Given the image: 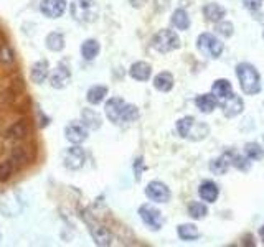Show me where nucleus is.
<instances>
[{
    "mask_svg": "<svg viewBox=\"0 0 264 247\" xmlns=\"http://www.w3.org/2000/svg\"><path fill=\"white\" fill-rule=\"evenodd\" d=\"M236 76L239 81L241 91L248 96H254L261 91V76L259 71L251 63H239L236 66Z\"/></svg>",
    "mask_w": 264,
    "mask_h": 247,
    "instance_id": "obj_1",
    "label": "nucleus"
},
{
    "mask_svg": "<svg viewBox=\"0 0 264 247\" xmlns=\"http://www.w3.org/2000/svg\"><path fill=\"white\" fill-rule=\"evenodd\" d=\"M177 132H179V136L183 139L198 142V140H203L208 136L210 127L205 122L196 121V119L192 116H185V117H182L177 121Z\"/></svg>",
    "mask_w": 264,
    "mask_h": 247,
    "instance_id": "obj_2",
    "label": "nucleus"
},
{
    "mask_svg": "<svg viewBox=\"0 0 264 247\" xmlns=\"http://www.w3.org/2000/svg\"><path fill=\"white\" fill-rule=\"evenodd\" d=\"M71 17L79 24H94L99 18V4L96 0H73L70 4Z\"/></svg>",
    "mask_w": 264,
    "mask_h": 247,
    "instance_id": "obj_3",
    "label": "nucleus"
},
{
    "mask_svg": "<svg viewBox=\"0 0 264 247\" xmlns=\"http://www.w3.org/2000/svg\"><path fill=\"white\" fill-rule=\"evenodd\" d=\"M152 48L162 55L170 53V51L180 48V38L173 30H168V28L159 30L152 38Z\"/></svg>",
    "mask_w": 264,
    "mask_h": 247,
    "instance_id": "obj_4",
    "label": "nucleus"
},
{
    "mask_svg": "<svg viewBox=\"0 0 264 247\" xmlns=\"http://www.w3.org/2000/svg\"><path fill=\"white\" fill-rule=\"evenodd\" d=\"M196 48L202 51V55L211 59H218L223 55V43L219 41L213 33H202L196 38Z\"/></svg>",
    "mask_w": 264,
    "mask_h": 247,
    "instance_id": "obj_5",
    "label": "nucleus"
},
{
    "mask_svg": "<svg viewBox=\"0 0 264 247\" xmlns=\"http://www.w3.org/2000/svg\"><path fill=\"white\" fill-rule=\"evenodd\" d=\"M83 218H84V222L87 224V229H90L94 242H96L98 245H102V247H107V245L113 244V234L109 233L107 228H104L102 224L96 222L91 218H86V216H83Z\"/></svg>",
    "mask_w": 264,
    "mask_h": 247,
    "instance_id": "obj_6",
    "label": "nucleus"
},
{
    "mask_svg": "<svg viewBox=\"0 0 264 247\" xmlns=\"http://www.w3.org/2000/svg\"><path fill=\"white\" fill-rule=\"evenodd\" d=\"M139 216H141V219L144 221L145 226H149L152 231L162 229L164 218H162V213H160L156 206H152L149 203L142 205L141 208H139Z\"/></svg>",
    "mask_w": 264,
    "mask_h": 247,
    "instance_id": "obj_7",
    "label": "nucleus"
},
{
    "mask_svg": "<svg viewBox=\"0 0 264 247\" xmlns=\"http://www.w3.org/2000/svg\"><path fill=\"white\" fill-rule=\"evenodd\" d=\"M145 196L150 201H153V203H167V201H170L172 193L165 183L159 182V179H153V182H150L145 186Z\"/></svg>",
    "mask_w": 264,
    "mask_h": 247,
    "instance_id": "obj_8",
    "label": "nucleus"
},
{
    "mask_svg": "<svg viewBox=\"0 0 264 247\" xmlns=\"http://www.w3.org/2000/svg\"><path fill=\"white\" fill-rule=\"evenodd\" d=\"M84 162H86V152L79 145H73L63 153V163L68 170L83 168Z\"/></svg>",
    "mask_w": 264,
    "mask_h": 247,
    "instance_id": "obj_9",
    "label": "nucleus"
},
{
    "mask_svg": "<svg viewBox=\"0 0 264 247\" xmlns=\"http://www.w3.org/2000/svg\"><path fill=\"white\" fill-rule=\"evenodd\" d=\"M66 140L73 145H79L87 139V127L83 124V121H75L70 122L64 129Z\"/></svg>",
    "mask_w": 264,
    "mask_h": 247,
    "instance_id": "obj_10",
    "label": "nucleus"
},
{
    "mask_svg": "<svg viewBox=\"0 0 264 247\" xmlns=\"http://www.w3.org/2000/svg\"><path fill=\"white\" fill-rule=\"evenodd\" d=\"M218 104L222 106L223 114L226 117H236L245 110V101L236 94H231L228 97H225V99H222V102H218Z\"/></svg>",
    "mask_w": 264,
    "mask_h": 247,
    "instance_id": "obj_11",
    "label": "nucleus"
},
{
    "mask_svg": "<svg viewBox=\"0 0 264 247\" xmlns=\"http://www.w3.org/2000/svg\"><path fill=\"white\" fill-rule=\"evenodd\" d=\"M66 0H41L40 12L48 18H60L66 12Z\"/></svg>",
    "mask_w": 264,
    "mask_h": 247,
    "instance_id": "obj_12",
    "label": "nucleus"
},
{
    "mask_svg": "<svg viewBox=\"0 0 264 247\" xmlns=\"http://www.w3.org/2000/svg\"><path fill=\"white\" fill-rule=\"evenodd\" d=\"M70 81H71V73L64 64H58L56 70H53L50 76V84L55 89H64L70 84Z\"/></svg>",
    "mask_w": 264,
    "mask_h": 247,
    "instance_id": "obj_13",
    "label": "nucleus"
},
{
    "mask_svg": "<svg viewBox=\"0 0 264 247\" xmlns=\"http://www.w3.org/2000/svg\"><path fill=\"white\" fill-rule=\"evenodd\" d=\"M124 106H126V101L121 99V97H111V99L106 102L104 112H106L107 119L113 124H119V119H121Z\"/></svg>",
    "mask_w": 264,
    "mask_h": 247,
    "instance_id": "obj_14",
    "label": "nucleus"
},
{
    "mask_svg": "<svg viewBox=\"0 0 264 247\" xmlns=\"http://www.w3.org/2000/svg\"><path fill=\"white\" fill-rule=\"evenodd\" d=\"M198 194H200L202 201H207V203H215V201L218 199V196H219V188H218L216 183L207 179V182H203L200 185V188H198Z\"/></svg>",
    "mask_w": 264,
    "mask_h": 247,
    "instance_id": "obj_15",
    "label": "nucleus"
},
{
    "mask_svg": "<svg viewBox=\"0 0 264 247\" xmlns=\"http://www.w3.org/2000/svg\"><path fill=\"white\" fill-rule=\"evenodd\" d=\"M203 17L208 21H211V24H216V21L223 20L226 17V9L216 2H210L203 7Z\"/></svg>",
    "mask_w": 264,
    "mask_h": 247,
    "instance_id": "obj_16",
    "label": "nucleus"
},
{
    "mask_svg": "<svg viewBox=\"0 0 264 247\" xmlns=\"http://www.w3.org/2000/svg\"><path fill=\"white\" fill-rule=\"evenodd\" d=\"M129 74H130V78L136 81H149L150 74H152V66L145 61H136L129 68Z\"/></svg>",
    "mask_w": 264,
    "mask_h": 247,
    "instance_id": "obj_17",
    "label": "nucleus"
},
{
    "mask_svg": "<svg viewBox=\"0 0 264 247\" xmlns=\"http://www.w3.org/2000/svg\"><path fill=\"white\" fill-rule=\"evenodd\" d=\"M231 168V160H230V155L228 152H225L223 155L216 156V159H213L210 162V170L211 173H215L218 176L222 175H226L228 173V170Z\"/></svg>",
    "mask_w": 264,
    "mask_h": 247,
    "instance_id": "obj_18",
    "label": "nucleus"
},
{
    "mask_svg": "<svg viewBox=\"0 0 264 247\" xmlns=\"http://www.w3.org/2000/svg\"><path fill=\"white\" fill-rule=\"evenodd\" d=\"M195 104L203 114H211V112L218 107V99L211 93L210 94H200V96H196Z\"/></svg>",
    "mask_w": 264,
    "mask_h": 247,
    "instance_id": "obj_19",
    "label": "nucleus"
},
{
    "mask_svg": "<svg viewBox=\"0 0 264 247\" xmlns=\"http://www.w3.org/2000/svg\"><path fill=\"white\" fill-rule=\"evenodd\" d=\"M211 94H213L218 101L225 99V97H228L233 94V86L228 79H216L213 82V86H211Z\"/></svg>",
    "mask_w": 264,
    "mask_h": 247,
    "instance_id": "obj_20",
    "label": "nucleus"
},
{
    "mask_svg": "<svg viewBox=\"0 0 264 247\" xmlns=\"http://www.w3.org/2000/svg\"><path fill=\"white\" fill-rule=\"evenodd\" d=\"M50 74V64L45 59H40V61H36L32 68V81L36 82V84H43V82L47 81Z\"/></svg>",
    "mask_w": 264,
    "mask_h": 247,
    "instance_id": "obj_21",
    "label": "nucleus"
},
{
    "mask_svg": "<svg viewBox=\"0 0 264 247\" xmlns=\"http://www.w3.org/2000/svg\"><path fill=\"white\" fill-rule=\"evenodd\" d=\"M28 136V124L25 121H17L5 130V137L10 140H21Z\"/></svg>",
    "mask_w": 264,
    "mask_h": 247,
    "instance_id": "obj_22",
    "label": "nucleus"
},
{
    "mask_svg": "<svg viewBox=\"0 0 264 247\" xmlns=\"http://www.w3.org/2000/svg\"><path fill=\"white\" fill-rule=\"evenodd\" d=\"M173 76L170 73H159L156 78H153V87L157 89V91L160 93H168V91H172V87H173Z\"/></svg>",
    "mask_w": 264,
    "mask_h": 247,
    "instance_id": "obj_23",
    "label": "nucleus"
},
{
    "mask_svg": "<svg viewBox=\"0 0 264 247\" xmlns=\"http://www.w3.org/2000/svg\"><path fill=\"white\" fill-rule=\"evenodd\" d=\"M177 234L182 241H187V242H192V241H196L198 237H200V231L195 226V224H180L177 228Z\"/></svg>",
    "mask_w": 264,
    "mask_h": 247,
    "instance_id": "obj_24",
    "label": "nucleus"
},
{
    "mask_svg": "<svg viewBox=\"0 0 264 247\" xmlns=\"http://www.w3.org/2000/svg\"><path fill=\"white\" fill-rule=\"evenodd\" d=\"M99 51H101V44L98 43V40H94V38L86 40L81 44V55L86 61H93V59L99 55Z\"/></svg>",
    "mask_w": 264,
    "mask_h": 247,
    "instance_id": "obj_25",
    "label": "nucleus"
},
{
    "mask_svg": "<svg viewBox=\"0 0 264 247\" xmlns=\"http://www.w3.org/2000/svg\"><path fill=\"white\" fill-rule=\"evenodd\" d=\"M81 117H83V124L87 127V130L93 129V130H98L101 124H102V119L101 116L98 114L96 110H93V109H84L81 112Z\"/></svg>",
    "mask_w": 264,
    "mask_h": 247,
    "instance_id": "obj_26",
    "label": "nucleus"
},
{
    "mask_svg": "<svg viewBox=\"0 0 264 247\" xmlns=\"http://www.w3.org/2000/svg\"><path fill=\"white\" fill-rule=\"evenodd\" d=\"M106 96H107V87L106 86H93L91 89H87L86 99L90 104H93V106H98V104H101L102 101L106 99Z\"/></svg>",
    "mask_w": 264,
    "mask_h": 247,
    "instance_id": "obj_27",
    "label": "nucleus"
},
{
    "mask_svg": "<svg viewBox=\"0 0 264 247\" xmlns=\"http://www.w3.org/2000/svg\"><path fill=\"white\" fill-rule=\"evenodd\" d=\"M172 25L177 30H182V32L188 30L190 28V17H188L187 10H183V9L175 10L172 13Z\"/></svg>",
    "mask_w": 264,
    "mask_h": 247,
    "instance_id": "obj_28",
    "label": "nucleus"
},
{
    "mask_svg": "<svg viewBox=\"0 0 264 247\" xmlns=\"http://www.w3.org/2000/svg\"><path fill=\"white\" fill-rule=\"evenodd\" d=\"M228 155L231 160V167L238 168L239 171H248L249 167H251V160H249L246 155H239L233 150H228Z\"/></svg>",
    "mask_w": 264,
    "mask_h": 247,
    "instance_id": "obj_29",
    "label": "nucleus"
},
{
    "mask_svg": "<svg viewBox=\"0 0 264 247\" xmlns=\"http://www.w3.org/2000/svg\"><path fill=\"white\" fill-rule=\"evenodd\" d=\"M141 117V112H139L137 106H134V104H127L124 106L122 109V114H121V119H119V124H130V122H136L137 119Z\"/></svg>",
    "mask_w": 264,
    "mask_h": 247,
    "instance_id": "obj_30",
    "label": "nucleus"
},
{
    "mask_svg": "<svg viewBox=\"0 0 264 247\" xmlns=\"http://www.w3.org/2000/svg\"><path fill=\"white\" fill-rule=\"evenodd\" d=\"M45 41H47V48L51 50V51H56V53L64 48V36L60 32H51L47 36Z\"/></svg>",
    "mask_w": 264,
    "mask_h": 247,
    "instance_id": "obj_31",
    "label": "nucleus"
},
{
    "mask_svg": "<svg viewBox=\"0 0 264 247\" xmlns=\"http://www.w3.org/2000/svg\"><path fill=\"white\" fill-rule=\"evenodd\" d=\"M30 160V155L27 152V147H13L12 148V155H10V162L13 163V167H21Z\"/></svg>",
    "mask_w": 264,
    "mask_h": 247,
    "instance_id": "obj_32",
    "label": "nucleus"
},
{
    "mask_svg": "<svg viewBox=\"0 0 264 247\" xmlns=\"http://www.w3.org/2000/svg\"><path fill=\"white\" fill-rule=\"evenodd\" d=\"M245 155L251 162H258L264 156V148L259 144H256V142H248L245 145Z\"/></svg>",
    "mask_w": 264,
    "mask_h": 247,
    "instance_id": "obj_33",
    "label": "nucleus"
},
{
    "mask_svg": "<svg viewBox=\"0 0 264 247\" xmlns=\"http://www.w3.org/2000/svg\"><path fill=\"white\" fill-rule=\"evenodd\" d=\"M208 214V208L207 205L200 203V201H193V203L188 205V216L193 219H203L207 218Z\"/></svg>",
    "mask_w": 264,
    "mask_h": 247,
    "instance_id": "obj_34",
    "label": "nucleus"
},
{
    "mask_svg": "<svg viewBox=\"0 0 264 247\" xmlns=\"http://www.w3.org/2000/svg\"><path fill=\"white\" fill-rule=\"evenodd\" d=\"M215 30H216V33H218L219 36H223V38H230V36L234 35V25L231 24V21L225 20V18L219 20V21H216Z\"/></svg>",
    "mask_w": 264,
    "mask_h": 247,
    "instance_id": "obj_35",
    "label": "nucleus"
},
{
    "mask_svg": "<svg viewBox=\"0 0 264 247\" xmlns=\"http://www.w3.org/2000/svg\"><path fill=\"white\" fill-rule=\"evenodd\" d=\"M13 168H15V167H13V163L10 160L0 163V182H7V179L12 176Z\"/></svg>",
    "mask_w": 264,
    "mask_h": 247,
    "instance_id": "obj_36",
    "label": "nucleus"
},
{
    "mask_svg": "<svg viewBox=\"0 0 264 247\" xmlns=\"http://www.w3.org/2000/svg\"><path fill=\"white\" fill-rule=\"evenodd\" d=\"M0 63L2 64H12L13 63V51L4 44L2 48H0Z\"/></svg>",
    "mask_w": 264,
    "mask_h": 247,
    "instance_id": "obj_37",
    "label": "nucleus"
},
{
    "mask_svg": "<svg viewBox=\"0 0 264 247\" xmlns=\"http://www.w3.org/2000/svg\"><path fill=\"white\" fill-rule=\"evenodd\" d=\"M264 4V0H243L245 9L249 12H258Z\"/></svg>",
    "mask_w": 264,
    "mask_h": 247,
    "instance_id": "obj_38",
    "label": "nucleus"
},
{
    "mask_svg": "<svg viewBox=\"0 0 264 247\" xmlns=\"http://www.w3.org/2000/svg\"><path fill=\"white\" fill-rule=\"evenodd\" d=\"M241 244H243V245H246V247H249V245H256V242H254V237H253V234H245L243 236V239H241Z\"/></svg>",
    "mask_w": 264,
    "mask_h": 247,
    "instance_id": "obj_39",
    "label": "nucleus"
},
{
    "mask_svg": "<svg viewBox=\"0 0 264 247\" xmlns=\"http://www.w3.org/2000/svg\"><path fill=\"white\" fill-rule=\"evenodd\" d=\"M259 237H261V241L264 242V224L259 228Z\"/></svg>",
    "mask_w": 264,
    "mask_h": 247,
    "instance_id": "obj_40",
    "label": "nucleus"
},
{
    "mask_svg": "<svg viewBox=\"0 0 264 247\" xmlns=\"http://www.w3.org/2000/svg\"><path fill=\"white\" fill-rule=\"evenodd\" d=\"M262 38H264V32H262Z\"/></svg>",
    "mask_w": 264,
    "mask_h": 247,
    "instance_id": "obj_41",
    "label": "nucleus"
}]
</instances>
